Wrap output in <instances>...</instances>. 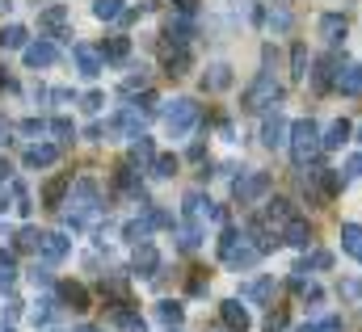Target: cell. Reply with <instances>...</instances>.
Returning a JSON list of instances; mask_svg holds the SVG:
<instances>
[{
    "label": "cell",
    "mask_w": 362,
    "mask_h": 332,
    "mask_svg": "<svg viewBox=\"0 0 362 332\" xmlns=\"http://www.w3.org/2000/svg\"><path fill=\"white\" fill-rule=\"evenodd\" d=\"M68 206H72V211L64 215V227H72V232H76V227H85L93 215H97L101 194H97V185H93L89 177H85V181H76V189H72V202H68Z\"/></svg>",
    "instance_id": "cell-1"
},
{
    "label": "cell",
    "mask_w": 362,
    "mask_h": 332,
    "mask_svg": "<svg viewBox=\"0 0 362 332\" xmlns=\"http://www.w3.org/2000/svg\"><path fill=\"white\" fill-rule=\"evenodd\" d=\"M316 148H320V126L312 118H299L291 126V160L299 168H308V160L316 156Z\"/></svg>",
    "instance_id": "cell-2"
},
{
    "label": "cell",
    "mask_w": 362,
    "mask_h": 332,
    "mask_svg": "<svg viewBox=\"0 0 362 332\" xmlns=\"http://www.w3.org/2000/svg\"><path fill=\"white\" fill-rule=\"evenodd\" d=\"M198 118H202L198 101H189V97H177V101L169 105V114H165V131H169L173 139H185V135L198 126Z\"/></svg>",
    "instance_id": "cell-3"
},
{
    "label": "cell",
    "mask_w": 362,
    "mask_h": 332,
    "mask_svg": "<svg viewBox=\"0 0 362 332\" xmlns=\"http://www.w3.org/2000/svg\"><path fill=\"white\" fill-rule=\"evenodd\" d=\"M278 101H282V84L274 81L270 72H262L257 81L245 88V109H249V114H262V109H270Z\"/></svg>",
    "instance_id": "cell-4"
},
{
    "label": "cell",
    "mask_w": 362,
    "mask_h": 332,
    "mask_svg": "<svg viewBox=\"0 0 362 332\" xmlns=\"http://www.w3.org/2000/svg\"><path fill=\"white\" fill-rule=\"evenodd\" d=\"M270 185H274L270 172L253 168V172H245V177H236V181H232V198H236L240 206H249V202H262V198L270 194Z\"/></svg>",
    "instance_id": "cell-5"
},
{
    "label": "cell",
    "mask_w": 362,
    "mask_h": 332,
    "mask_svg": "<svg viewBox=\"0 0 362 332\" xmlns=\"http://www.w3.org/2000/svg\"><path fill=\"white\" fill-rule=\"evenodd\" d=\"M68 252H72V240H68L64 232H47L42 244H38V261H42V265H59Z\"/></svg>",
    "instance_id": "cell-6"
},
{
    "label": "cell",
    "mask_w": 362,
    "mask_h": 332,
    "mask_svg": "<svg viewBox=\"0 0 362 332\" xmlns=\"http://www.w3.org/2000/svg\"><path fill=\"white\" fill-rule=\"evenodd\" d=\"M333 88L341 97H362V64H341L333 76Z\"/></svg>",
    "instance_id": "cell-7"
},
{
    "label": "cell",
    "mask_w": 362,
    "mask_h": 332,
    "mask_svg": "<svg viewBox=\"0 0 362 332\" xmlns=\"http://www.w3.org/2000/svg\"><path fill=\"white\" fill-rule=\"evenodd\" d=\"M21 51H25V68H51V64L59 59V51H55L51 38H38V42H30V47H21Z\"/></svg>",
    "instance_id": "cell-8"
},
{
    "label": "cell",
    "mask_w": 362,
    "mask_h": 332,
    "mask_svg": "<svg viewBox=\"0 0 362 332\" xmlns=\"http://www.w3.org/2000/svg\"><path fill=\"white\" fill-rule=\"evenodd\" d=\"M165 34H169V42H173V47H185V42L194 38V17H189V8H181L177 17H169Z\"/></svg>",
    "instance_id": "cell-9"
},
{
    "label": "cell",
    "mask_w": 362,
    "mask_h": 332,
    "mask_svg": "<svg viewBox=\"0 0 362 332\" xmlns=\"http://www.w3.org/2000/svg\"><path fill=\"white\" fill-rule=\"evenodd\" d=\"M286 135H291L286 118H282V114H270V118H266V126H262V143H266V148H282V143H286Z\"/></svg>",
    "instance_id": "cell-10"
},
{
    "label": "cell",
    "mask_w": 362,
    "mask_h": 332,
    "mask_svg": "<svg viewBox=\"0 0 362 332\" xmlns=\"http://www.w3.org/2000/svg\"><path fill=\"white\" fill-rule=\"evenodd\" d=\"M274 290H278V282H274V278H253V282L240 290V299H245V303H270Z\"/></svg>",
    "instance_id": "cell-11"
},
{
    "label": "cell",
    "mask_w": 362,
    "mask_h": 332,
    "mask_svg": "<svg viewBox=\"0 0 362 332\" xmlns=\"http://www.w3.org/2000/svg\"><path fill=\"white\" fill-rule=\"evenodd\" d=\"M282 240H286L291 249H308V244H312V227H308V219H299V215H295V219L282 227Z\"/></svg>",
    "instance_id": "cell-12"
},
{
    "label": "cell",
    "mask_w": 362,
    "mask_h": 332,
    "mask_svg": "<svg viewBox=\"0 0 362 332\" xmlns=\"http://www.w3.org/2000/svg\"><path fill=\"white\" fill-rule=\"evenodd\" d=\"M72 59H76V72L81 76H101V55L93 51V47H72Z\"/></svg>",
    "instance_id": "cell-13"
},
{
    "label": "cell",
    "mask_w": 362,
    "mask_h": 332,
    "mask_svg": "<svg viewBox=\"0 0 362 332\" xmlns=\"http://www.w3.org/2000/svg\"><path fill=\"white\" fill-rule=\"evenodd\" d=\"M59 160V148L55 143H34V148H25V165L30 168H51Z\"/></svg>",
    "instance_id": "cell-14"
},
{
    "label": "cell",
    "mask_w": 362,
    "mask_h": 332,
    "mask_svg": "<svg viewBox=\"0 0 362 332\" xmlns=\"http://www.w3.org/2000/svg\"><path fill=\"white\" fill-rule=\"evenodd\" d=\"M156 269H160V256H156V249L144 240V244L135 249V273H139V278H156Z\"/></svg>",
    "instance_id": "cell-15"
},
{
    "label": "cell",
    "mask_w": 362,
    "mask_h": 332,
    "mask_svg": "<svg viewBox=\"0 0 362 332\" xmlns=\"http://www.w3.org/2000/svg\"><path fill=\"white\" fill-rule=\"evenodd\" d=\"M320 38H325L329 47H337V42L346 38V17H341V13H325V17H320Z\"/></svg>",
    "instance_id": "cell-16"
},
{
    "label": "cell",
    "mask_w": 362,
    "mask_h": 332,
    "mask_svg": "<svg viewBox=\"0 0 362 332\" xmlns=\"http://www.w3.org/2000/svg\"><path fill=\"white\" fill-rule=\"evenodd\" d=\"M181 206H185V219H189V223H198V219H211V206H215V202H211V198H202L198 189H189Z\"/></svg>",
    "instance_id": "cell-17"
},
{
    "label": "cell",
    "mask_w": 362,
    "mask_h": 332,
    "mask_svg": "<svg viewBox=\"0 0 362 332\" xmlns=\"http://www.w3.org/2000/svg\"><path fill=\"white\" fill-rule=\"evenodd\" d=\"M219 316H223V324H228L232 332H245V328H249V312L240 307V299H228V303L219 307Z\"/></svg>",
    "instance_id": "cell-18"
},
{
    "label": "cell",
    "mask_w": 362,
    "mask_h": 332,
    "mask_svg": "<svg viewBox=\"0 0 362 332\" xmlns=\"http://www.w3.org/2000/svg\"><path fill=\"white\" fill-rule=\"evenodd\" d=\"M232 84V68L228 64H211L206 72H202V88H211V93H223Z\"/></svg>",
    "instance_id": "cell-19"
},
{
    "label": "cell",
    "mask_w": 362,
    "mask_h": 332,
    "mask_svg": "<svg viewBox=\"0 0 362 332\" xmlns=\"http://www.w3.org/2000/svg\"><path fill=\"white\" fill-rule=\"evenodd\" d=\"M131 160L139 165V172H144V168H152L156 148H152V139H148V135H135V143H131Z\"/></svg>",
    "instance_id": "cell-20"
},
{
    "label": "cell",
    "mask_w": 362,
    "mask_h": 332,
    "mask_svg": "<svg viewBox=\"0 0 362 332\" xmlns=\"http://www.w3.org/2000/svg\"><path fill=\"white\" fill-rule=\"evenodd\" d=\"M127 55H131V38H122V34L105 38V47H101V59H110V64H122Z\"/></svg>",
    "instance_id": "cell-21"
},
{
    "label": "cell",
    "mask_w": 362,
    "mask_h": 332,
    "mask_svg": "<svg viewBox=\"0 0 362 332\" xmlns=\"http://www.w3.org/2000/svg\"><path fill=\"white\" fill-rule=\"evenodd\" d=\"M266 25H270L274 34H291L295 17H291V8H286V4H274L270 13H266Z\"/></svg>",
    "instance_id": "cell-22"
},
{
    "label": "cell",
    "mask_w": 362,
    "mask_h": 332,
    "mask_svg": "<svg viewBox=\"0 0 362 332\" xmlns=\"http://www.w3.org/2000/svg\"><path fill=\"white\" fill-rule=\"evenodd\" d=\"M341 249L350 252L354 261H362V227L358 223H341Z\"/></svg>",
    "instance_id": "cell-23"
},
{
    "label": "cell",
    "mask_w": 362,
    "mask_h": 332,
    "mask_svg": "<svg viewBox=\"0 0 362 332\" xmlns=\"http://www.w3.org/2000/svg\"><path fill=\"white\" fill-rule=\"evenodd\" d=\"M346 139H350V122H346V118H337V122H333V126L325 131V139H320V148H325V152H333V148H341Z\"/></svg>",
    "instance_id": "cell-24"
},
{
    "label": "cell",
    "mask_w": 362,
    "mask_h": 332,
    "mask_svg": "<svg viewBox=\"0 0 362 332\" xmlns=\"http://www.w3.org/2000/svg\"><path fill=\"white\" fill-rule=\"evenodd\" d=\"M68 189H72V177H55V181H47V189H42V202H47V206H59Z\"/></svg>",
    "instance_id": "cell-25"
},
{
    "label": "cell",
    "mask_w": 362,
    "mask_h": 332,
    "mask_svg": "<svg viewBox=\"0 0 362 332\" xmlns=\"http://www.w3.org/2000/svg\"><path fill=\"white\" fill-rule=\"evenodd\" d=\"M59 295H64V303H68L72 312H89V290H85V286H76V282H68V286H64Z\"/></svg>",
    "instance_id": "cell-26"
},
{
    "label": "cell",
    "mask_w": 362,
    "mask_h": 332,
    "mask_svg": "<svg viewBox=\"0 0 362 332\" xmlns=\"http://www.w3.org/2000/svg\"><path fill=\"white\" fill-rule=\"evenodd\" d=\"M122 13H127L122 0H93V17H97V21H118Z\"/></svg>",
    "instance_id": "cell-27"
},
{
    "label": "cell",
    "mask_w": 362,
    "mask_h": 332,
    "mask_svg": "<svg viewBox=\"0 0 362 332\" xmlns=\"http://www.w3.org/2000/svg\"><path fill=\"white\" fill-rule=\"evenodd\" d=\"M156 320H160L165 328H177L181 320H185V312H181V303H169V299H165V303H156Z\"/></svg>",
    "instance_id": "cell-28"
},
{
    "label": "cell",
    "mask_w": 362,
    "mask_h": 332,
    "mask_svg": "<svg viewBox=\"0 0 362 332\" xmlns=\"http://www.w3.org/2000/svg\"><path fill=\"white\" fill-rule=\"evenodd\" d=\"M38 21H42V30H51V34H59V30L68 25V8H64V4H51V8H47L42 17H38Z\"/></svg>",
    "instance_id": "cell-29"
},
{
    "label": "cell",
    "mask_w": 362,
    "mask_h": 332,
    "mask_svg": "<svg viewBox=\"0 0 362 332\" xmlns=\"http://www.w3.org/2000/svg\"><path fill=\"white\" fill-rule=\"evenodd\" d=\"M266 219H278V223H291V219H295V206H291L286 198H274V202H266Z\"/></svg>",
    "instance_id": "cell-30"
},
{
    "label": "cell",
    "mask_w": 362,
    "mask_h": 332,
    "mask_svg": "<svg viewBox=\"0 0 362 332\" xmlns=\"http://www.w3.org/2000/svg\"><path fill=\"white\" fill-rule=\"evenodd\" d=\"M240 244H245V236H240L236 227H223V236H219V261H228Z\"/></svg>",
    "instance_id": "cell-31"
},
{
    "label": "cell",
    "mask_w": 362,
    "mask_h": 332,
    "mask_svg": "<svg viewBox=\"0 0 362 332\" xmlns=\"http://www.w3.org/2000/svg\"><path fill=\"white\" fill-rule=\"evenodd\" d=\"M38 244H42V232H34V227H21L17 240H13V249L17 252H38Z\"/></svg>",
    "instance_id": "cell-32"
},
{
    "label": "cell",
    "mask_w": 362,
    "mask_h": 332,
    "mask_svg": "<svg viewBox=\"0 0 362 332\" xmlns=\"http://www.w3.org/2000/svg\"><path fill=\"white\" fill-rule=\"evenodd\" d=\"M13 282H17V256L0 249V290H4V286H13Z\"/></svg>",
    "instance_id": "cell-33"
},
{
    "label": "cell",
    "mask_w": 362,
    "mask_h": 332,
    "mask_svg": "<svg viewBox=\"0 0 362 332\" xmlns=\"http://www.w3.org/2000/svg\"><path fill=\"white\" fill-rule=\"evenodd\" d=\"M291 76H295V81L308 76V47H303V42H295V51H291Z\"/></svg>",
    "instance_id": "cell-34"
},
{
    "label": "cell",
    "mask_w": 362,
    "mask_h": 332,
    "mask_svg": "<svg viewBox=\"0 0 362 332\" xmlns=\"http://www.w3.org/2000/svg\"><path fill=\"white\" fill-rule=\"evenodd\" d=\"M0 47H25V30L21 25H0Z\"/></svg>",
    "instance_id": "cell-35"
},
{
    "label": "cell",
    "mask_w": 362,
    "mask_h": 332,
    "mask_svg": "<svg viewBox=\"0 0 362 332\" xmlns=\"http://www.w3.org/2000/svg\"><path fill=\"white\" fill-rule=\"evenodd\" d=\"M177 244H181V252H194V249H198V227H194V223H185V227L177 232Z\"/></svg>",
    "instance_id": "cell-36"
},
{
    "label": "cell",
    "mask_w": 362,
    "mask_h": 332,
    "mask_svg": "<svg viewBox=\"0 0 362 332\" xmlns=\"http://www.w3.org/2000/svg\"><path fill=\"white\" fill-rule=\"evenodd\" d=\"M152 172H156V177H173V172H177V156H156V160H152Z\"/></svg>",
    "instance_id": "cell-37"
},
{
    "label": "cell",
    "mask_w": 362,
    "mask_h": 332,
    "mask_svg": "<svg viewBox=\"0 0 362 332\" xmlns=\"http://www.w3.org/2000/svg\"><path fill=\"white\" fill-rule=\"evenodd\" d=\"M13 206H17L21 215L30 211V194H25V185H21V181H13Z\"/></svg>",
    "instance_id": "cell-38"
},
{
    "label": "cell",
    "mask_w": 362,
    "mask_h": 332,
    "mask_svg": "<svg viewBox=\"0 0 362 332\" xmlns=\"http://www.w3.org/2000/svg\"><path fill=\"white\" fill-rule=\"evenodd\" d=\"M51 316H55V303H51V299H42V303L34 307V324H51Z\"/></svg>",
    "instance_id": "cell-39"
},
{
    "label": "cell",
    "mask_w": 362,
    "mask_h": 332,
    "mask_svg": "<svg viewBox=\"0 0 362 332\" xmlns=\"http://www.w3.org/2000/svg\"><path fill=\"white\" fill-rule=\"evenodd\" d=\"M51 135H59V139H72V135H76V126H72L68 118H55V122H51Z\"/></svg>",
    "instance_id": "cell-40"
},
{
    "label": "cell",
    "mask_w": 362,
    "mask_h": 332,
    "mask_svg": "<svg viewBox=\"0 0 362 332\" xmlns=\"http://www.w3.org/2000/svg\"><path fill=\"white\" fill-rule=\"evenodd\" d=\"M17 316H21V303H17V299H8V303L0 307V324H13Z\"/></svg>",
    "instance_id": "cell-41"
},
{
    "label": "cell",
    "mask_w": 362,
    "mask_h": 332,
    "mask_svg": "<svg viewBox=\"0 0 362 332\" xmlns=\"http://www.w3.org/2000/svg\"><path fill=\"white\" fill-rule=\"evenodd\" d=\"M286 328V312H270L266 316V332H282Z\"/></svg>",
    "instance_id": "cell-42"
},
{
    "label": "cell",
    "mask_w": 362,
    "mask_h": 332,
    "mask_svg": "<svg viewBox=\"0 0 362 332\" xmlns=\"http://www.w3.org/2000/svg\"><path fill=\"white\" fill-rule=\"evenodd\" d=\"M316 332H346V328H341L337 316H325V320H316Z\"/></svg>",
    "instance_id": "cell-43"
},
{
    "label": "cell",
    "mask_w": 362,
    "mask_h": 332,
    "mask_svg": "<svg viewBox=\"0 0 362 332\" xmlns=\"http://www.w3.org/2000/svg\"><path fill=\"white\" fill-rule=\"evenodd\" d=\"M144 84H148V76H144V72H139V76H127V81H122V93L131 97V93H135V88H144Z\"/></svg>",
    "instance_id": "cell-44"
},
{
    "label": "cell",
    "mask_w": 362,
    "mask_h": 332,
    "mask_svg": "<svg viewBox=\"0 0 362 332\" xmlns=\"http://www.w3.org/2000/svg\"><path fill=\"white\" fill-rule=\"evenodd\" d=\"M101 105H105V97H101V93H85V109H89V114H97Z\"/></svg>",
    "instance_id": "cell-45"
},
{
    "label": "cell",
    "mask_w": 362,
    "mask_h": 332,
    "mask_svg": "<svg viewBox=\"0 0 362 332\" xmlns=\"http://www.w3.org/2000/svg\"><path fill=\"white\" fill-rule=\"evenodd\" d=\"M47 131V122H38V118H30V122H21V135H42Z\"/></svg>",
    "instance_id": "cell-46"
},
{
    "label": "cell",
    "mask_w": 362,
    "mask_h": 332,
    "mask_svg": "<svg viewBox=\"0 0 362 332\" xmlns=\"http://www.w3.org/2000/svg\"><path fill=\"white\" fill-rule=\"evenodd\" d=\"M308 265H312V269H329V265H333V256H329V252H312V261H308Z\"/></svg>",
    "instance_id": "cell-47"
},
{
    "label": "cell",
    "mask_w": 362,
    "mask_h": 332,
    "mask_svg": "<svg viewBox=\"0 0 362 332\" xmlns=\"http://www.w3.org/2000/svg\"><path fill=\"white\" fill-rule=\"evenodd\" d=\"M346 177H362V152H358V156H350V160H346Z\"/></svg>",
    "instance_id": "cell-48"
},
{
    "label": "cell",
    "mask_w": 362,
    "mask_h": 332,
    "mask_svg": "<svg viewBox=\"0 0 362 332\" xmlns=\"http://www.w3.org/2000/svg\"><path fill=\"white\" fill-rule=\"evenodd\" d=\"M341 295H346V299H362V282H346Z\"/></svg>",
    "instance_id": "cell-49"
},
{
    "label": "cell",
    "mask_w": 362,
    "mask_h": 332,
    "mask_svg": "<svg viewBox=\"0 0 362 332\" xmlns=\"http://www.w3.org/2000/svg\"><path fill=\"white\" fill-rule=\"evenodd\" d=\"M34 286H51V273L47 269H34Z\"/></svg>",
    "instance_id": "cell-50"
},
{
    "label": "cell",
    "mask_w": 362,
    "mask_h": 332,
    "mask_svg": "<svg viewBox=\"0 0 362 332\" xmlns=\"http://www.w3.org/2000/svg\"><path fill=\"white\" fill-rule=\"evenodd\" d=\"M8 172H13V168H8L4 160H0V181H8Z\"/></svg>",
    "instance_id": "cell-51"
},
{
    "label": "cell",
    "mask_w": 362,
    "mask_h": 332,
    "mask_svg": "<svg viewBox=\"0 0 362 332\" xmlns=\"http://www.w3.org/2000/svg\"><path fill=\"white\" fill-rule=\"evenodd\" d=\"M76 332H101V328H93V324H81V328H76Z\"/></svg>",
    "instance_id": "cell-52"
},
{
    "label": "cell",
    "mask_w": 362,
    "mask_h": 332,
    "mask_svg": "<svg viewBox=\"0 0 362 332\" xmlns=\"http://www.w3.org/2000/svg\"><path fill=\"white\" fill-rule=\"evenodd\" d=\"M0 332H13V328H8V324H0Z\"/></svg>",
    "instance_id": "cell-53"
}]
</instances>
